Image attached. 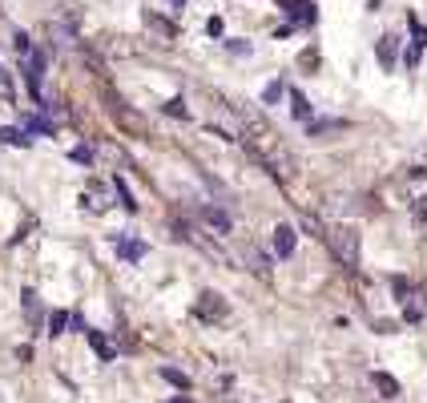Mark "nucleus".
Masks as SVG:
<instances>
[{"label": "nucleus", "instance_id": "nucleus-5", "mask_svg": "<svg viewBox=\"0 0 427 403\" xmlns=\"http://www.w3.org/2000/svg\"><path fill=\"white\" fill-rule=\"evenodd\" d=\"M109 194H113V186L105 190V186H97V182H89L85 190H81V206L89 214H105L109 210Z\"/></svg>", "mask_w": 427, "mask_h": 403}, {"label": "nucleus", "instance_id": "nucleus-4", "mask_svg": "<svg viewBox=\"0 0 427 403\" xmlns=\"http://www.w3.org/2000/svg\"><path fill=\"white\" fill-rule=\"evenodd\" d=\"M113 246H117V259H125V262H142L145 254H149V246H145L137 234H117Z\"/></svg>", "mask_w": 427, "mask_h": 403}, {"label": "nucleus", "instance_id": "nucleus-1", "mask_svg": "<svg viewBox=\"0 0 427 403\" xmlns=\"http://www.w3.org/2000/svg\"><path fill=\"white\" fill-rule=\"evenodd\" d=\"M327 246L334 250V259L343 266H359V230L355 226H327Z\"/></svg>", "mask_w": 427, "mask_h": 403}, {"label": "nucleus", "instance_id": "nucleus-20", "mask_svg": "<svg viewBox=\"0 0 427 403\" xmlns=\"http://www.w3.org/2000/svg\"><path fill=\"white\" fill-rule=\"evenodd\" d=\"M286 93H290V89H286L283 81H270V85L262 89V105H278V101H283Z\"/></svg>", "mask_w": 427, "mask_h": 403}, {"label": "nucleus", "instance_id": "nucleus-27", "mask_svg": "<svg viewBox=\"0 0 427 403\" xmlns=\"http://www.w3.org/2000/svg\"><path fill=\"white\" fill-rule=\"evenodd\" d=\"M166 113H169V118H182V121L190 118V109H186V101H182V97H173V101H166Z\"/></svg>", "mask_w": 427, "mask_h": 403}, {"label": "nucleus", "instance_id": "nucleus-22", "mask_svg": "<svg viewBox=\"0 0 427 403\" xmlns=\"http://www.w3.org/2000/svg\"><path fill=\"white\" fill-rule=\"evenodd\" d=\"M407 28H411V37H415L411 48H419V53H424V48H427V28L419 24V17H407Z\"/></svg>", "mask_w": 427, "mask_h": 403}, {"label": "nucleus", "instance_id": "nucleus-18", "mask_svg": "<svg viewBox=\"0 0 427 403\" xmlns=\"http://www.w3.org/2000/svg\"><path fill=\"white\" fill-rule=\"evenodd\" d=\"M109 186H113V198H117V202L125 206V210H129V214H137V202H133V190L125 186V178H113Z\"/></svg>", "mask_w": 427, "mask_h": 403}, {"label": "nucleus", "instance_id": "nucleus-19", "mask_svg": "<svg viewBox=\"0 0 427 403\" xmlns=\"http://www.w3.org/2000/svg\"><path fill=\"white\" fill-rule=\"evenodd\" d=\"M371 383L383 391V400H395V395H399V379H391L387 371H375V375H371Z\"/></svg>", "mask_w": 427, "mask_h": 403}, {"label": "nucleus", "instance_id": "nucleus-16", "mask_svg": "<svg viewBox=\"0 0 427 403\" xmlns=\"http://www.w3.org/2000/svg\"><path fill=\"white\" fill-rule=\"evenodd\" d=\"M290 113L303 121V125H310V121H314V109H310V101L298 93V89H290Z\"/></svg>", "mask_w": 427, "mask_h": 403}, {"label": "nucleus", "instance_id": "nucleus-11", "mask_svg": "<svg viewBox=\"0 0 427 403\" xmlns=\"http://www.w3.org/2000/svg\"><path fill=\"white\" fill-rule=\"evenodd\" d=\"M404 186H407V202H424L427 198V169H407Z\"/></svg>", "mask_w": 427, "mask_h": 403}, {"label": "nucleus", "instance_id": "nucleus-7", "mask_svg": "<svg viewBox=\"0 0 427 403\" xmlns=\"http://www.w3.org/2000/svg\"><path fill=\"white\" fill-rule=\"evenodd\" d=\"M226 299H222V294H218V290H202V294H198V315H202V319H226Z\"/></svg>", "mask_w": 427, "mask_h": 403}, {"label": "nucleus", "instance_id": "nucleus-6", "mask_svg": "<svg viewBox=\"0 0 427 403\" xmlns=\"http://www.w3.org/2000/svg\"><path fill=\"white\" fill-rule=\"evenodd\" d=\"M278 4H283L286 17H290V21H298V24H314V21H319L314 0H278Z\"/></svg>", "mask_w": 427, "mask_h": 403}, {"label": "nucleus", "instance_id": "nucleus-30", "mask_svg": "<svg viewBox=\"0 0 427 403\" xmlns=\"http://www.w3.org/2000/svg\"><path fill=\"white\" fill-rule=\"evenodd\" d=\"M411 218H415L419 226H427V198L424 202H411Z\"/></svg>", "mask_w": 427, "mask_h": 403}, {"label": "nucleus", "instance_id": "nucleus-9", "mask_svg": "<svg viewBox=\"0 0 427 403\" xmlns=\"http://www.w3.org/2000/svg\"><path fill=\"white\" fill-rule=\"evenodd\" d=\"M375 57H379V65L387 73L395 69V61H399V37H391V32H383L379 41H375Z\"/></svg>", "mask_w": 427, "mask_h": 403}, {"label": "nucleus", "instance_id": "nucleus-23", "mask_svg": "<svg viewBox=\"0 0 427 403\" xmlns=\"http://www.w3.org/2000/svg\"><path fill=\"white\" fill-rule=\"evenodd\" d=\"M69 327V310H48V335H65Z\"/></svg>", "mask_w": 427, "mask_h": 403}, {"label": "nucleus", "instance_id": "nucleus-10", "mask_svg": "<svg viewBox=\"0 0 427 403\" xmlns=\"http://www.w3.org/2000/svg\"><path fill=\"white\" fill-rule=\"evenodd\" d=\"M294 242H298V234H294V226H286V222H278V226H274V238H270L274 254H278V259H290V254H294Z\"/></svg>", "mask_w": 427, "mask_h": 403}, {"label": "nucleus", "instance_id": "nucleus-24", "mask_svg": "<svg viewBox=\"0 0 427 403\" xmlns=\"http://www.w3.org/2000/svg\"><path fill=\"white\" fill-rule=\"evenodd\" d=\"M145 24L153 28V32H162V41H173V24L162 21V17H153V12H145Z\"/></svg>", "mask_w": 427, "mask_h": 403}, {"label": "nucleus", "instance_id": "nucleus-25", "mask_svg": "<svg viewBox=\"0 0 427 403\" xmlns=\"http://www.w3.org/2000/svg\"><path fill=\"white\" fill-rule=\"evenodd\" d=\"M391 290H395V299H399V303H404L407 294H411V290H415V283H411V279H404V274H395V279H391Z\"/></svg>", "mask_w": 427, "mask_h": 403}, {"label": "nucleus", "instance_id": "nucleus-3", "mask_svg": "<svg viewBox=\"0 0 427 403\" xmlns=\"http://www.w3.org/2000/svg\"><path fill=\"white\" fill-rule=\"evenodd\" d=\"M41 77H45V53L32 48L24 57V85H28V93L37 97V101H41Z\"/></svg>", "mask_w": 427, "mask_h": 403}, {"label": "nucleus", "instance_id": "nucleus-28", "mask_svg": "<svg viewBox=\"0 0 427 403\" xmlns=\"http://www.w3.org/2000/svg\"><path fill=\"white\" fill-rule=\"evenodd\" d=\"M69 158L77 166H89V162H93V149H89V145H77V149H69Z\"/></svg>", "mask_w": 427, "mask_h": 403}, {"label": "nucleus", "instance_id": "nucleus-2", "mask_svg": "<svg viewBox=\"0 0 427 403\" xmlns=\"http://www.w3.org/2000/svg\"><path fill=\"white\" fill-rule=\"evenodd\" d=\"M105 105H109V118L117 121L125 133H133V138H149V125H145V118L137 113V109H129L121 97H113V93H105Z\"/></svg>", "mask_w": 427, "mask_h": 403}, {"label": "nucleus", "instance_id": "nucleus-26", "mask_svg": "<svg viewBox=\"0 0 427 403\" xmlns=\"http://www.w3.org/2000/svg\"><path fill=\"white\" fill-rule=\"evenodd\" d=\"M21 129H32V133H53V121H45V118H24Z\"/></svg>", "mask_w": 427, "mask_h": 403}, {"label": "nucleus", "instance_id": "nucleus-31", "mask_svg": "<svg viewBox=\"0 0 427 403\" xmlns=\"http://www.w3.org/2000/svg\"><path fill=\"white\" fill-rule=\"evenodd\" d=\"M206 32H210V37H222V17H210V21H206Z\"/></svg>", "mask_w": 427, "mask_h": 403}, {"label": "nucleus", "instance_id": "nucleus-33", "mask_svg": "<svg viewBox=\"0 0 427 403\" xmlns=\"http://www.w3.org/2000/svg\"><path fill=\"white\" fill-rule=\"evenodd\" d=\"M169 403H193V400H190V395H173Z\"/></svg>", "mask_w": 427, "mask_h": 403}, {"label": "nucleus", "instance_id": "nucleus-21", "mask_svg": "<svg viewBox=\"0 0 427 403\" xmlns=\"http://www.w3.org/2000/svg\"><path fill=\"white\" fill-rule=\"evenodd\" d=\"M162 379L173 383L178 391H190V375H186V371H178V367H162Z\"/></svg>", "mask_w": 427, "mask_h": 403}, {"label": "nucleus", "instance_id": "nucleus-13", "mask_svg": "<svg viewBox=\"0 0 427 403\" xmlns=\"http://www.w3.org/2000/svg\"><path fill=\"white\" fill-rule=\"evenodd\" d=\"M351 121H343V118H327V121H310L307 125V138H327V133H343Z\"/></svg>", "mask_w": 427, "mask_h": 403}, {"label": "nucleus", "instance_id": "nucleus-32", "mask_svg": "<svg viewBox=\"0 0 427 403\" xmlns=\"http://www.w3.org/2000/svg\"><path fill=\"white\" fill-rule=\"evenodd\" d=\"M169 8H173V12H182V8H186V0H166Z\"/></svg>", "mask_w": 427, "mask_h": 403}, {"label": "nucleus", "instance_id": "nucleus-15", "mask_svg": "<svg viewBox=\"0 0 427 403\" xmlns=\"http://www.w3.org/2000/svg\"><path fill=\"white\" fill-rule=\"evenodd\" d=\"M242 259L250 262V270H254L258 279H270V259L262 254L258 246H246V250H242Z\"/></svg>", "mask_w": 427, "mask_h": 403}, {"label": "nucleus", "instance_id": "nucleus-29", "mask_svg": "<svg viewBox=\"0 0 427 403\" xmlns=\"http://www.w3.org/2000/svg\"><path fill=\"white\" fill-rule=\"evenodd\" d=\"M226 48H230V57H250V53H254L250 41H226Z\"/></svg>", "mask_w": 427, "mask_h": 403}, {"label": "nucleus", "instance_id": "nucleus-14", "mask_svg": "<svg viewBox=\"0 0 427 403\" xmlns=\"http://www.w3.org/2000/svg\"><path fill=\"white\" fill-rule=\"evenodd\" d=\"M81 335L89 339V347L97 351V359H101V363H113V347H109V339H105V335H101V331H93V327H85Z\"/></svg>", "mask_w": 427, "mask_h": 403}, {"label": "nucleus", "instance_id": "nucleus-17", "mask_svg": "<svg viewBox=\"0 0 427 403\" xmlns=\"http://www.w3.org/2000/svg\"><path fill=\"white\" fill-rule=\"evenodd\" d=\"M0 142L28 149V145H32V138H28V129H17V125H0Z\"/></svg>", "mask_w": 427, "mask_h": 403}, {"label": "nucleus", "instance_id": "nucleus-8", "mask_svg": "<svg viewBox=\"0 0 427 403\" xmlns=\"http://www.w3.org/2000/svg\"><path fill=\"white\" fill-rule=\"evenodd\" d=\"M404 319L407 323H424L427 319V290L424 286H415V290L404 299Z\"/></svg>", "mask_w": 427, "mask_h": 403}, {"label": "nucleus", "instance_id": "nucleus-12", "mask_svg": "<svg viewBox=\"0 0 427 403\" xmlns=\"http://www.w3.org/2000/svg\"><path fill=\"white\" fill-rule=\"evenodd\" d=\"M202 222H206V226H213V230H218V234H230V226H234V222H230V214L222 210V206H202Z\"/></svg>", "mask_w": 427, "mask_h": 403}]
</instances>
